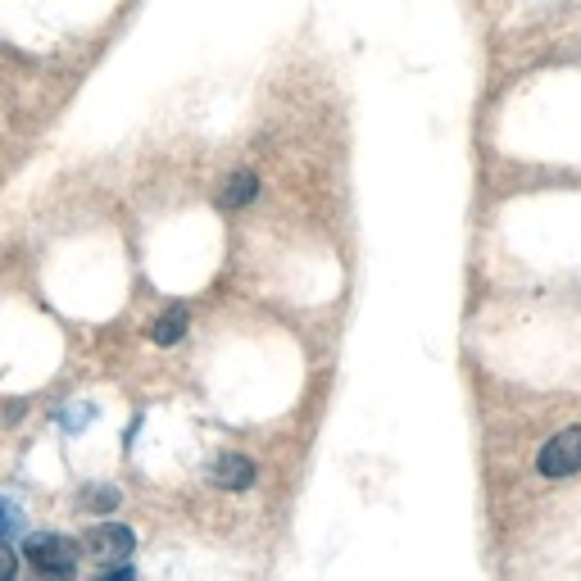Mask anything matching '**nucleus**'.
I'll return each instance as SVG.
<instances>
[{
	"label": "nucleus",
	"instance_id": "f257e3e1",
	"mask_svg": "<svg viewBox=\"0 0 581 581\" xmlns=\"http://www.w3.org/2000/svg\"><path fill=\"white\" fill-rule=\"evenodd\" d=\"M23 559L37 572H51V577H73L78 572V546L69 537H55V531H37V537H28Z\"/></svg>",
	"mask_w": 581,
	"mask_h": 581
},
{
	"label": "nucleus",
	"instance_id": "f03ea898",
	"mask_svg": "<svg viewBox=\"0 0 581 581\" xmlns=\"http://www.w3.org/2000/svg\"><path fill=\"white\" fill-rule=\"evenodd\" d=\"M537 468H541V477H572V472H581V427L559 431L554 441L537 455Z\"/></svg>",
	"mask_w": 581,
	"mask_h": 581
},
{
	"label": "nucleus",
	"instance_id": "7ed1b4c3",
	"mask_svg": "<svg viewBox=\"0 0 581 581\" xmlns=\"http://www.w3.org/2000/svg\"><path fill=\"white\" fill-rule=\"evenodd\" d=\"M132 546H136V537H132V527H123V522H101V527L86 531V550L95 559H105V563L110 559H128Z\"/></svg>",
	"mask_w": 581,
	"mask_h": 581
},
{
	"label": "nucleus",
	"instance_id": "20e7f679",
	"mask_svg": "<svg viewBox=\"0 0 581 581\" xmlns=\"http://www.w3.org/2000/svg\"><path fill=\"white\" fill-rule=\"evenodd\" d=\"M210 481L223 491H246V487H255V463L246 455H218L210 463Z\"/></svg>",
	"mask_w": 581,
	"mask_h": 581
},
{
	"label": "nucleus",
	"instance_id": "39448f33",
	"mask_svg": "<svg viewBox=\"0 0 581 581\" xmlns=\"http://www.w3.org/2000/svg\"><path fill=\"white\" fill-rule=\"evenodd\" d=\"M186 323H191V314L182 309V305H173V309H164L160 314V323H155V346H177L182 336H186Z\"/></svg>",
	"mask_w": 581,
	"mask_h": 581
},
{
	"label": "nucleus",
	"instance_id": "423d86ee",
	"mask_svg": "<svg viewBox=\"0 0 581 581\" xmlns=\"http://www.w3.org/2000/svg\"><path fill=\"white\" fill-rule=\"evenodd\" d=\"M255 196H259V177H255V173H236V177L227 182V191H223V205L236 210V205H251Z\"/></svg>",
	"mask_w": 581,
	"mask_h": 581
},
{
	"label": "nucleus",
	"instance_id": "0eeeda50",
	"mask_svg": "<svg viewBox=\"0 0 581 581\" xmlns=\"http://www.w3.org/2000/svg\"><path fill=\"white\" fill-rule=\"evenodd\" d=\"M19 522H23V518H19V509H14L10 500H0V541H10L14 531H19Z\"/></svg>",
	"mask_w": 581,
	"mask_h": 581
},
{
	"label": "nucleus",
	"instance_id": "6e6552de",
	"mask_svg": "<svg viewBox=\"0 0 581 581\" xmlns=\"http://www.w3.org/2000/svg\"><path fill=\"white\" fill-rule=\"evenodd\" d=\"M86 504H95V509H114V504H119V491H114V487H95V491H86Z\"/></svg>",
	"mask_w": 581,
	"mask_h": 581
},
{
	"label": "nucleus",
	"instance_id": "1a4fd4ad",
	"mask_svg": "<svg viewBox=\"0 0 581 581\" xmlns=\"http://www.w3.org/2000/svg\"><path fill=\"white\" fill-rule=\"evenodd\" d=\"M14 572V554L6 550V546H0V577H10Z\"/></svg>",
	"mask_w": 581,
	"mask_h": 581
}]
</instances>
